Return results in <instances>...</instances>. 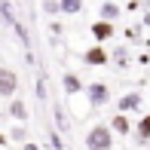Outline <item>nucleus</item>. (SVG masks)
<instances>
[{"instance_id":"f257e3e1","label":"nucleus","mask_w":150,"mask_h":150,"mask_svg":"<svg viewBox=\"0 0 150 150\" xmlns=\"http://www.w3.org/2000/svg\"><path fill=\"white\" fill-rule=\"evenodd\" d=\"M86 150H113V132L107 122H98L86 132Z\"/></svg>"},{"instance_id":"f03ea898","label":"nucleus","mask_w":150,"mask_h":150,"mask_svg":"<svg viewBox=\"0 0 150 150\" xmlns=\"http://www.w3.org/2000/svg\"><path fill=\"white\" fill-rule=\"evenodd\" d=\"M83 92H86V98H89L92 107H104L107 101H110V89H107V83H89Z\"/></svg>"},{"instance_id":"7ed1b4c3","label":"nucleus","mask_w":150,"mask_h":150,"mask_svg":"<svg viewBox=\"0 0 150 150\" xmlns=\"http://www.w3.org/2000/svg\"><path fill=\"white\" fill-rule=\"evenodd\" d=\"M18 92V74L12 67H0V98H12Z\"/></svg>"},{"instance_id":"20e7f679","label":"nucleus","mask_w":150,"mask_h":150,"mask_svg":"<svg viewBox=\"0 0 150 150\" xmlns=\"http://www.w3.org/2000/svg\"><path fill=\"white\" fill-rule=\"evenodd\" d=\"M107 58H110V55H107V49H104V46H101V43L83 52V61H86V64H89V67H101V64H107Z\"/></svg>"},{"instance_id":"39448f33","label":"nucleus","mask_w":150,"mask_h":150,"mask_svg":"<svg viewBox=\"0 0 150 150\" xmlns=\"http://www.w3.org/2000/svg\"><path fill=\"white\" fill-rule=\"evenodd\" d=\"M141 107V92H126L122 98L117 101V113H132Z\"/></svg>"},{"instance_id":"423d86ee","label":"nucleus","mask_w":150,"mask_h":150,"mask_svg":"<svg viewBox=\"0 0 150 150\" xmlns=\"http://www.w3.org/2000/svg\"><path fill=\"white\" fill-rule=\"evenodd\" d=\"M107 126H110L113 135H129V132H132V120H129V113H113V120L107 122Z\"/></svg>"},{"instance_id":"0eeeda50","label":"nucleus","mask_w":150,"mask_h":150,"mask_svg":"<svg viewBox=\"0 0 150 150\" xmlns=\"http://www.w3.org/2000/svg\"><path fill=\"white\" fill-rule=\"evenodd\" d=\"M92 37L98 40V43L110 40V37H113V22H104V18H98V22L92 25Z\"/></svg>"},{"instance_id":"6e6552de","label":"nucleus","mask_w":150,"mask_h":150,"mask_svg":"<svg viewBox=\"0 0 150 150\" xmlns=\"http://www.w3.org/2000/svg\"><path fill=\"white\" fill-rule=\"evenodd\" d=\"M61 86H64V92H67V95H77V92H83V89H86L83 80H80L77 74H64V77H61Z\"/></svg>"},{"instance_id":"1a4fd4ad","label":"nucleus","mask_w":150,"mask_h":150,"mask_svg":"<svg viewBox=\"0 0 150 150\" xmlns=\"http://www.w3.org/2000/svg\"><path fill=\"white\" fill-rule=\"evenodd\" d=\"M9 117H12V120H18V122L28 120V107H25V101H22V98H12V101H9Z\"/></svg>"},{"instance_id":"9d476101","label":"nucleus","mask_w":150,"mask_h":150,"mask_svg":"<svg viewBox=\"0 0 150 150\" xmlns=\"http://www.w3.org/2000/svg\"><path fill=\"white\" fill-rule=\"evenodd\" d=\"M80 9H83V0H58V12L64 16H77Z\"/></svg>"},{"instance_id":"9b49d317","label":"nucleus","mask_w":150,"mask_h":150,"mask_svg":"<svg viewBox=\"0 0 150 150\" xmlns=\"http://www.w3.org/2000/svg\"><path fill=\"white\" fill-rule=\"evenodd\" d=\"M135 135H138V141H150V113L138 120V126H135Z\"/></svg>"},{"instance_id":"f8f14e48","label":"nucleus","mask_w":150,"mask_h":150,"mask_svg":"<svg viewBox=\"0 0 150 150\" xmlns=\"http://www.w3.org/2000/svg\"><path fill=\"white\" fill-rule=\"evenodd\" d=\"M101 18H104V22H117V18H120V6L110 3V0L101 3Z\"/></svg>"},{"instance_id":"ddd939ff","label":"nucleus","mask_w":150,"mask_h":150,"mask_svg":"<svg viewBox=\"0 0 150 150\" xmlns=\"http://www.w3.org/2000/svg\"><path fill=\"white\" fill-rule=\"evenodd\" d=\"M25 135H28V132H25V126H16V129L9 132V138H12V141H25Z\"/></svg>"},{"instance_id":"4468645a","label":"nucleus","mask_w":150,"mask_h":150,"mask_svg":"<svg viewBox=\"0 0 150 150\" xmlns=\"http://www.w3.org/2000/svg\"><path fill=\"white\" fill-rule=\"evenodd\" d=\"M43 9L49 12V16H55L58 12V0H43Z\"/></svg>"},{"instance_id":"2eb2a0df","label":"nucleus","mask_w":150,"mask_h":150,"mask_svg":"<svg viewBox=\"0 0 150 150\" xmlns=\"http://www.w3.org/2000/svg\"><path fill=\"white\" fill-rule=\"evenodd\" d=\"M37 95H40V98H46V83H43V80H37Z\"/></svg>"},{"instance_id":"dca6fc26","label":"nucleus","mask_w":150,"mask_h":150,"mask_svg":"<svg viewBox=\"0 0 150 150\" xmlns=\"http://www.w3.org/2000/svg\"><path fill=\"white\" fill-rule=\"evenodd\" d=\"M22 150H40L37 144H31V141H25V144H22Z\"/></svg>"},{"instance_id":"f3484780","label":"nucleus","mask_w":150,"mask_h":150,"mask_svg":"<svg viewBox=\"0 0 150 150\" xmlns=\"http://www.w3.org/2000/svg\"><path fill=\"white\" fill-rule=\"evenodd\" d=\"M3 144H6V135H3V132H0V147H3Z\"/></svg>"}]
</instances>
